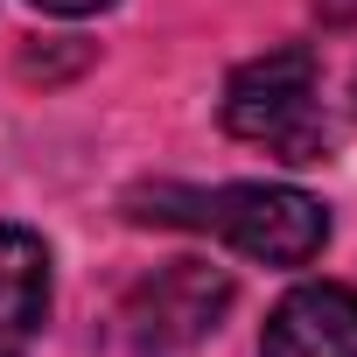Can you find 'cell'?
<instances>
[{"mask_svg": "<svg viewBox=\"0 0 357 357\" xmlns=\"http://www.w3.org/2000/svg\"><path fill=\"white\" fill-rule=\"evenodd\" d=\"M231 308V273L204 266V259H168L161 273H147L126 301H119V350L126 357H190L218 315Z\"/></svg>", "mask_w": 357, "mask_h": 357, "instance_id": "cell-3", "label": "cell"}, {"mask_svg": "<svg viewBox=\"0 0 357 357\" xmlns=\"http://www.w3.org/2000/svg\"><path fill=\"white\" fill-rule=\"evenodd\" d=\"M259 357H357V287H343V280L294 287L266 315Z\"/></svg>", "mask_w": 357, "mask_h": 357, "instance_id": "cell-4", "label": "cell"}, {"mask_svg": "<svg viewBox=\"0 0 357 357\" xmlns=\"http://www.w3.org/2000/svg\"><path fill=\"white\" fill-rule=\"evenodd\" d=\"M140 225H190L225 238L231 252L259 259V266H308L329 245V211L308 190L287 183H218V190H140L133 197Z\"/></svg>", "mask_w": 357, "mask_h": 357, "instance_id": "cell-1", "label": "cell"}, {"mask_svg": "<svg viewBox=\"0 0 357 357\" xmlns=\"http://www.w3.org/2000/svg\"><path fill=\"white\" fill-rule=\"evenodd\" d=\"M36 8H50V15H98L105 0H36Z\"/></svg>", "mask_w": 357, "mask_h": 357, "instance_id": "cell-7", "label": "cell"}, {"mask_svg": "<svg viewBox=\"0 0 357 357\" xmlns=\"http://www.w3.org/2000/svg\"><path fill=\"white\" fill-rule=\"evenodd\" d=\"M50 315V245L22 225H0V357H29Z\"/></svg>", "mask_w": 357, "mask_h": 357, "instance_id": "cell-5", "label": "cell"}, {"mask_svg": "<svg viewBox=\"0 0 357 357\" xmlns=\"http://www.w3.org/2000/svg\"><path fill=\"white\" fill-rule=\"evenodd\" d=\"M225 126L280 161H322L329 154V112H322V63L315 50H266L231 70L225 84Z\"/></svg>", "mask_w": 357, "mask_h": 357, "instance_id": "cell-2", "label": "cell"}, {"mask_svg": "<svg viewBox=\"0 0 357 357\" xmlns=\"http://www.w3.org/2000/svg\"><path fill=\"white\" fill-rule=\"evenodd\" d=\"M315 15L329 29H357V0H315Z\"/></svg>", "mask_w": 357, "mask_h": 357, "instance_id": "cell-6", "label": "cell"}]
</instances>
